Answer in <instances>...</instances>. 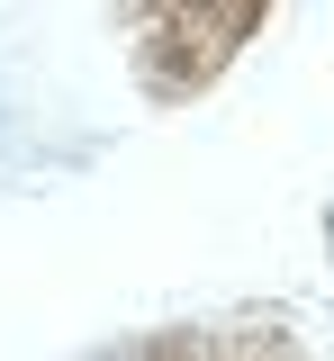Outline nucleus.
<instances>
[{
	"instance_id": "obj_1",
	"label": "nucleus",
	"mask_w": 334,
	"mask_h": 361,
	"mask_svg": "<svg viewBox=\"0 0 334 361\" xmlns=\"http://www.w3.org/2000/svg\"><path fill=\"white\" fill-rule=\"evenodd\" d=\"M326 226H334V217H326Z\"/></svg>"
}]
</instances>
